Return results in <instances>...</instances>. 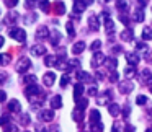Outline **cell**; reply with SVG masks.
<instances>
[{
    "label": "cell",
    "instance_id": "obj_46",
    "mask_svg": "<svg viewBox=\"0 0 152 132\" xmlns=\"http://www.w3.org/2000/svg\"><path fill=\"white\" fill-rule=\"evenodd\" d=\"M36 2H38V0H26V7L28 8H33L34 5H36Z\"/></svg>",
    "mask_w": 152,
    "mask_h": 132
},
{
    "label": "cell",
    "instance_id": "obj_49",
    "mask_svg": "<svg viewBox=\"0 0 152 132\" xmlns=\"http://www.w3.org/2000/svg\"><path fill=\"white\" fill-rule=\"evenodd\" d=\"M129 112H131V109H129V106H124V108H123V114H124V117L129 114Z\"/></svg>",
    "mask_w": 152,
    "mask_h": 132
},
{
    "label": "cell",
    "instance_id": "obj_47",
    "mask_svg": "<svg viewBox=\"0 0 152 132\" xmlns=\"http://www.w3.org/2000/svg\"><path fill=\"white\" fill-rule=\"evenodd\" d=\"M96 91H98V90H96V86H90V88H88V95H92V96H95Z\"/></svg>",
    "mask_w": 152,
    "mask_h": 132
},
{
    "label": "cell",
    "instance_id": "obj_33",
    "mask_svg": "<svg viewBox=\"0 0 152 132\" xmlns=\"http://www.w3.org/2000/svg\"><path fill=\"white\" fill-rule=\"evenodd\" d=\"M23 80L26 85H33V83H36V75H26Z\"/></svg>",
    "mask_w": 152,
    "mask_h": 132
},
{
    "label": "cell",
    "instance_id": "obj_29",
    "mask_svg": "<svg viewBox=\"0 0 152 132\" xmlns=\"http://www.w3.org/2000/svg\"><path fill=\"white\" fill-rule=\"evenodd\" d=\"M124 75L128 77V78H131V77H134V75H136V69H132V65L126 67V69H124Z\"/></svg>",
    "mask_w": 152,
    "mask_h": 132
},
{
    "label": "cell",
    "instance_id": "obj_12",
    "mask_svg": "<svg viewBox=\"0 0 152 132\" xmlns=\"http://www.w3.org/2000/svg\"><path fill=\"white\" fill-rule=\"evenodd\" d=\"M20 101L18 99H10V103H8V109H10L12 112H20Z\"/></svg>",
    "mask_w": 152,
    "mask_h": 132
},
{
    "label": "cell",
    "instance_id": "obj_37",
    "mask_svg": "<svg viewBox=\"0 0 152 132\" xmlns=\"http://www.w3.org/2000/svg\"><path fill=\"white\" fill-rule=\"evenodd\" d=\"M5 132H18V127L15 124H8L5 125Z\"/></svg>",
    "mask_w": 152,
    "mask_h": 132
},
{
    "label": "cell",
    "instance_id": "obj_6",
    "mask_svg": "<svg viewBox=\"0 0 152 132\" xmlns=\"http://www.w3.org/2000/svg\"><path fill=\"white\" fill-rule=\"evenodd\" d=\"M88 26H90V30H95V31L100 28V20L96 15H90L88 17Z\"/></svg>",
    "mask_w": 152,
    "mask_h": 132
},
{
    "label": "cell",
    "instance_id": "obj_50",
    "mask_svg": "<svg viewBox=\"0 0 152 132\" xmlns=\"http://www.w3.org/2000/svg\"><path fill=\"white\" fill-rule=\"evenodd\" d=\"M124 132H134V125H126V127H124Z\"/></svg>",
    "mask_w": 152,
    "mask_h": 132
},
{
    "label": "cell",
    "instance_id": "obj_55",
    "mask_svg": "<svg viewBox=\"0 0 152 132\" xmlns=\"http://www.w3.org/2000/svg\"><path fill=\"white\" fill-rule=\"evenodd\" d=\"M151 93H152V85H151Z\"/></svg>",
    "mask_w": 152,
    "mask_h": 132
},
{
    "label": "cell",
    "instance_id": "obj_4",
    "mask_svg": "<svg viewBox=\"0 0 152 132\" xmlns=\"http://www.w3.org/2000/svg\"><path fill=\"white\" fill-rule=\"evenodd\" d=\"M132 90H134V83L132 82H121V85H119V91H121L123 95H128Z\"/></svg>",
    "mask_w": 152,
    "mask_h": 132
},
{
    "label": "cell",
    "instance_id": "obj_8",
    "mask_svg": "<svg viewBox=\"0 0 152 132\" xmlns=\"http://www.w3.org/2000/svg\"><path fill=\"white\" fill-rule=\"evenodd\" d=\"M126 60H128L129 65H137L139 64V56L136 52H128L126 54Z\"/></svg>",
    "mask_w": 152,
    "mask_h": 132
},
{
    "label": "cell",
    "instance_id": "obj_54",
    "mask_svg": "<svg viewBox=\"0 0 152 132\" xmlns=\"http://www.w3.org/2000/svg\"><path fill=\"white\" fill-rule=\"evenodd\" d=\"M145 132H152V127H149V129H147V131H145Z\"/></svg>",
    "mask_w": 152,
    "mask_h": 132
},
{
    "label": "cell",
    "instance_id": "obj_16",
    "mask_svg": "<svg viewBox=\"0 0 152 132\" xmlns=\"http://www.w3.org/2000/svg\"><path fill=\"white\" fill-rule=\"evenodd\" d=\"M141 80H142V82H147L149 85H152V73L149 72L147 69L142 70V73H141Z\"/></svg>",
    "mask_w": 152,
    "mask_h": 132
},
{
    "label": "cell",
    "instance_id": "obj_2",
    "mask_svg": "<svg viewBox=\"0 0 152 132\" xmlns=\"http://www.w3.org/2000/svg\"><path fill=\"white\" fill-rule=\"evenodd\" d=\"M30 67H31V62H30L28 57H21V59L17 62V70L18 72H26Z\"/></svg>",
    "mask_w": 152,
    "mask_h": 132
},
{
    "label": "cell",
    "instance_id": "obj_31",
    "mask_svg": "<svg viewBox=\"0 0 152 132\" xmlns=\"http://www.w3.org/2000/svg\"><path fill=\"white\" fill-rule=\"evenodd\" d=\"M134 20L136 21H142V20H144V12H142V8H139V10L134 12Z\"/></svg>",
    "mask_w": 152,
    "mask_h": 132
},
{
    "label": "cell",
    "instance_id": "obj_35",
    "mask_svg": "<svg viewBox=\"0 0 152 132\" xmlns=\"http://www.w3.org/2000/svg\"><path fill=\"white\" fill-rule=\"evenodd\" d=\"M66 28H67V34H69V36H74V34H75V30H74L72 21H69V23L66 25Z\"/></svg>",
    "mask_w": 152,
    "mask_h": 132
},
{
    "label": "cell",
    "instance_id": "obj_5",
    "mask_svg": "<svg viewBox=\"0 0 152 132\" xmlns=\"http://www.w3.org/2000/svg\"><path fill=\"white\" fill-rule=\"evenodd\" d=\"M25 93H26L28 98H33L34 95H38V93H39V88H38L36 83H33V85H28L26 88H25Z\"/></svg>",
    "mask_w": 152,
    "mask_h": 132
},
{
    "label": "cell",
    "instance_id": "obj_14",
    "mask_svg": "<svg viewBox=\"0 0 152 132\" xmlns=\"http://www.w3.org/2000/svg\"><path fill=\"white\" fill-rule=\"evenodd\" d=\"M51 106H53L54 109H57V108H62V98H61V95H56V96H53V99H51Z\"/></svg>",
    "mask_w": 152,
    "mask_h": 132
},
{
    "label": "cell",
    "instance_id": "obj_42",
    "mask_svg": "<svg viewBox=\"0 0 152 132\" xmlns=\"http://www.w3.org/2000/svg\"><path fill=\"white\" fill-rule=\"evenodd\" d=\"M67 82H69V75H62V78H61V86H67Z\"/></svg>",
    "mask_w": 152,
    "mask_h": 132
},
{
    "label": "cell",
    "instance_id": "obj_39",
    "mask_svg": "<svg viewBox=\"0 0 152 132\" xmlns=\"http://www.w3.org/2000/svg\"><path fill=\"white\" fill-rule=\"evenodd\" d=\"M8 122H10L8 116H0V125H8Z\"/></svg>",
    "mask_w": 152,
    "mask_h": 132
},
{
    "label": "cell",
    "instance_id": "obj_22",
    "mask_svg": "<svg viewBox=\"0 0 152 132\" xmlns=\"http://www.w3.org/2000/svg\"><path fill=\"white\" fill-rule=\"evenodd\" d=\"M77 78H79V80H85V82H92V80H93L88 73L82 72V70H79V72H77Z\"/></svg>",
    "mask_w": 152,
    "mask_h": 132
},
{
    "label": "cell",
    "instance_id": "obj_26",
    "mask_svg": "<svg viewBox=\"0 0 152 132\" xmlns=\"http://www.w3.org/2000/svg\"><path fill=\"white\" fill-rule=\"evenodd\" d=\"M54 8H56L57 15H62L64 12H66V5H64V2H57V4L54 5Z\"/></svg>",
    "mask_w": 152,
    "mask_h": 132
},
{
    "label": "cell",
    "instance_id": "obj_45",
    "mask_svg": "<svg viewBox=\"0 0 152 132\" xmlns=\"http://www.w3.org/2000/svg\"><path fill=\"white\" fill-rule=\"evenodd\" d=\"M119 20H121V21H123V23H124V25H126V26H128V25H129V18H128V17H126V15H119Z\"/></svg>",
    "mask_w": 152,
    "mask_h": 132
},
{
    "label": "cell",
    "instance_id": "obj_20",
    "mask_svg": "<svg viewBox=\"0 0 152 132\" xmlns=\"http://www.w3.org/2000/svg\"><path fill=\"white\" fill-rule=\"evenodd\" d=\"M85 7L87 5L83 4L82 0H80V2H75V4H74V13H82V12L85 10Z\"/></svg>",
    "mask_w": 152,
    "mask_h": 132
},
{
    "label": "cell",
    "instance_id": "obj_19",
    "mask_svg": "<svg viewBox=\"0 0 152 132\" xmlns=\"http://www.w3.org/2000/svg\"><path fill=\"white\" fill-rule=\"evenodd\" d=\"M90 121H92V124H95V122H102L100 121V111L98 109H92V111H90Z\"/></svg>",
    "mask_w": 152,
    "mask_h": 132
},
{
    "label": "cell",
    "instance_id": "obj_43",
    "mask_svg": "<svg viewBox=\"0 0 152 132\" xmlns=\"http://www.w3.org/2000/svg\"><path fill=\"white\" fill-rule=\"evenodd\" d=\"M21 124H23V125L30 124V116H28V114H23V116H21Z\"/></svg>",
    "mask_w": 152,
    "mask_h": 132
},
{
    "label": "cell",
    "instance_id": "obj_30",
    "mask_svg": "<svg viewBox=\"0 0 152 132\" xmlns=\"http://www.w3.org/2000/svg\"><path fill=\"white\" fill-rule=\"evenodd\" d=\"M72 117H74V121H82L83 111H80V109H75V111L72 112Z\"/></svg>",
    "mask_w": 152,
    "mask_h": 132
},
{
    "label": "cell",
    "instance_id": "obj_32",
    "mask_svg": "<svg viewBox=\"0 0 152 132\" xmlns=\"http://www.w3.org/2000/svg\"><path fill=\"white\" fill-rule=\"evenodd\" d=\"M39 8L48 13V12H49V8H51L49 7V2H48V0H41V2H39Z\"/></svg>",
    "mask_w": 152,
    "mask_h": 132
},
{
    "label": "cell",
    "instance_id": "obj_27",
    "mask_svg": "<svg viewBox=\"0 0 152 132\" xmlns=\"http://www.w3.org/2000/svg\"><path fill=\"white\" fill-rule=\"evenodd\" d=\"M36 20H38V15H34V13H30V15H26V18H23V21H25L26 25L34 23Z\"/></svg>",
    "mask_w": 152,
    "mask_h": 132
},
{
    "label": "cell",
    "instance_id": "obj_28",
    "mask_svg": "<svg viewBox=\"0 0 152 132\" xmlns=\"http://www.w3.org/2000/svg\"><path fill=\"white\" fill-rule=\"evenodd\" d=\"M116 7H118L121 12H126V10H128V0H118Z\"/></svg>",
    "mask_w": 152,
    "mask_h": 132
},
{
    "label": "cell",
    "instance_id": "obj_38",
    "mask_svg": "<svg viewBox=\"0 0 152 132\" xmlns=\"http://www.w3.org/2000/svg\"><path fill=\"white\" fill-rule=\"evenodd\" d=\"M100 47H102V41L96 39V41H93V44L90 46V49H92V51H98Z\"/></svg>",
    "mask_w": 152,
    "mask_h": 132
},
{
    "label": "cell",
    "instance_id": "obj_11",
    "mask_svg": "<svg viewBox=\"0 0 152 132\" xmlns=\"http://www.w3.org/2000/svg\"><path fill=\"white\" fill-rule=\"evenodd\" d=\"M53 117H54V112L49 111V109H44V111L39 112V119H41V121H53Z\"/></svg>",
    "mask_w": 152,
    "mask_h": 132
},
{
    "label": "cell",
    "instance_id": "obj_41",
    "mask_svg": "<svg viewBox=\"0 0 152 132\" xmlns=\"http://www.w3.org/2000/svg\"><path fill=\"white\" fill-rule=\"evenodd\" d=\"M136 103H137V104H144V103H147V98H145L144 95H141V96L136 98Z\"/></svg>",
    "mask_w": 152,
    "mask_h": 132
},
{
    "label": "cell",
    "instance_id": "obj_44",
    "mask_svg": "<svg viewBox=\"0 0 152 132\" xmlns=\"http://www.w3.org/2000/svg\"><path fill=\"white\" fill-rule=\"evenodd\" d=\"M5 4H7V7H15L18 4V0H5Z\"/></svg>",
    "mask_w": 152,
    "mask_h": 132
},
{
    "label": "cell",
    "instance_id": "obj_48",
    "mask_svg": "<svg viewBox=\"0 0 152 132\" xmlns=\"http://www.w3.org/2000/svg\"><path fill=\"white\" fill-rule=\"evenodd\" d=\"M5 99H7V93L0 90V103H2V101H5Z\"/></svg>",
    "mask_w": 152,
    "mask_h": 132
},
{
    "label": "cell",
    "instance_id": "obj_13",
    "mask_svg": "<svg viewBox=\"0 0 152 132\" xmlns=\"http://www.w3.org/2000/svg\"><path fill=\"white\" fill-rule=\"evenodd\" d=\"M82 93H83V85H82V83H77V85L74 86V98H75V101H79V99H80Z\"/></svg>",
    "mask_w": 152,
    "mask_h": 132
},
{
    "label": "cell",
    "instance_id": "obj_24",
    "mask_svg": "<svg viewBox=\"0 0 152 132\" xmlns=\"http://www.w3.org/2000/svg\"><path fill=\"white\" fill-rule=\"evenodd\" d=\"M132 38H134V34H132L131 30H124L121 33V39H124V41H131Z\"/></svg>",
    "mask_w": 152,
    "mask_h": 132
},
{
    "label": "cell",
    "instance_id": "obj_10",
    "mask_svg": "<svg viewBox=\"0 0 152 132\" xmlns=\"http://www.w3.org/2000/svg\"><path fill=\"white\" fill-rule=\"evenodd\" d=\"M46 52V49H44V46L43 44H36V46H33L31 47V56H43V54Z\"/></svg>",
    "mask_w": 152,
    "mask_h": 132
},
{
    "label": "cell",
    "instance_id": "obj_9",
    "mask_svg": "<svg viewBox=\"0 0 152 132\" xmlns=\"http://www.w3.org/2000/svg\"><path fill=\"white\" fill-rule=\"evenodd\" d=\"M54 80H56V75H54V72H48V73H44L43 82H44V85H46V86H51V85L54 83Z\"/></svg>",
    "mask_w": 152,
    "mask_h": 132
},
{
    "label": "cell",
    "instance_id": "obj_18",
    "mask_svg": "<svg viewBox=\"0 0 152 132\" xmlns=\"http://www.w3.org/2000/svg\"><path fill=\"white\" fill-rule=\"evenodd\" d=\"M49 34H51V31L48 30L46 26H41L39 30L36 31V38H38V39H41V38H46V36H49Z\"/></svg>",
    "mask_w": 152,
    "mask_h": 132
},
{
    "label": "cell",
    "instance_id": "obj_52",
    "mask_svg": "<svg viewBox=\"0 0 152 132\" xmlns=\"http://www.w3.org/2000/svg\"><path fill=\"white\" fill-rule=\"evenodd\" d=\"M2 47H4V38L0 36V49H2Z\"/></svg>",
    "mask_w": 152,
    "mask_h": 132
},
{
    "label": "cell",
    "instance_id": "obj_51",
    "mask_svg": "<svg viewBox=\"0 0 152 132\" xmlns=\"http://www.w3.org/2000/svg\"><path fill=\"white\" fill-rule=\"evenodd\" d=\"M82 2H83V4H85V5H90V4H92V2H93V0H82Z\"/></svg>",
    "mask_w": 152,
    "mask_h": 132
},
{
    "label": "cell",
    "instance_id": "obj_40",
    "mask_svg": "<svg viewBox=\"0 0 152 132\" xmlns=\"http://www.w3.org/2000/svg\"><path fill=\"white\" fill-rule=\"evenodd\" d=\"M116 64H118V62H116V59H110V60H108V62H106V65H108V67H110V70H115V67H116Z\"/></svg>",
    "mask_w": 152,
    "mask_h": 132
},
{
    "label": "cell",
    "instance_id": "obj_17",
    "mask_svg": "<svg viewBox=\"0 0 152 132\" xmlns=\"http://www.w3.org/2000/svg\"><path fill=\"white\" fill-rule=\"evenodd\" d=\"M51 41H53V46H57L61 41V33L57 30H53L51 31Z\"/></svg>",
    "mask_w": 152,
    "mask_h": 132
},
{
    "label": "cell",
    "instance_id": "obj_15",
    "mask_svg": "<svg viewBox=\"0 0 152 132\" xmlns=\"http://www.w3.org/2000/svg\"><path fill=\"white\" fill-rule=\"evenodd\" d=\"M83 49H85V43H83V41H79V43H75L72 46V54H80Z\"/></svg>",
    "mask_w": 152,
    "mask_h": 132
},
{
    "label": "cell",
    "instance_id": "obj_7",
    "mask_svg": "<svg viewBox=\"0 0 152 132\" xmlns=\"http://www.w3.org/2000/svg\"><path fill=\"white\" fill-rule=\"evenodd\" d=\"M103 62H105V54L96 52L95 56H93V59H92V65L93 67H98V65H102Z\"/></svg>",
    "mask_w": 152,
    "mask_h": 132
},
{
    "label": "cell",
    "instance_id": "obj_21",
    "mask_svg": "<svg viewBox=\"0 0 152 132\" xmlns=\"http://www.w3.org/2000/svg\"><path fill=\"white\" fill-rule=\"evenodd\" d=\"M108 112H110L111 116H118L119 112H121V108H119L118 104H110V106H108Z\"/></svg>",
    "mask_w": 152,
    "mask_h": 132
},
{
    "label": "cell",
    "instance_id": "obj_3",
    "mask_svg": "<svg viewBox=\"0 0 152 132\" xmlns=\"http://www.w3.org/2000/svg\"><path fill=\"white\" fill-rule=\"evenodd\" d=\"M103 17H105V28H106V33H110V34H113L115 33V25H113V20L108 17V13H103Z\"/></svg>",
    "mask_w": 152,
    "mask_h": 132
},
{
    "label": "cell",
    "instance_id": "obj_36",
    "mask_svg": "<svg viewBox=\"0 0 152 132\" xmlns=\"http://www.w3.org/2000/svg\"><path fill=\"white\" fill-rule=\"evenodd\" d=\"M18 20V15L17 13H8V17H7V23H15V21Z\"/></svg>",
    "mask_w": 152,
    "mask_h": 132
},
{
    "label": "cell",
    "instance_id": "obj_25",
    "mask_svg": "<svg viewBox=\"0 0 152 132\" xmlns=\"http://www.w3.org/2000/svg\"><path fill=\"white\" fill-rule=\"evenodd\" d=\"M10 54H0V65H7V64H10Z\"/></svg>",
    "mask_w": 152,
    "mask_h": 132
},
{
    "label": "cell",
    "instance_id": "obj_1",
    "mask_svg": "<svg viewBox=\"0 0 152 132\" xmlns=\"http://www.w3.org/2000/svg\"><path fill=\"white\" fill-rule=\"evenodd\" d=\"M8 34H10V38H13V39L20 41V43H23L25 39H26V33H25V30H21V28H10L8 30Z\"/></svg>",
    "mask_w": 152,
    "mask_h": 132
},
{
    "label": "cell",
    "instance_id": "obj_23",
    "mask_svg": "<svg viewBox=\"0 0 152 132\" xmlns=\"http://www.w3.org/2000/svg\"><path fill=\"white\" fill-rule=\"evenodd\" d=\"M44 64H46L48 67H51V65H57V57H56V56H48L46 59H44Z\"/></svg>",
    "mask_w": 152,
    "mask_h": 132
},
{
    "label": "cell",
    "instance_id": "obj_53",
    "mask_svg": "<svg viewBox=\"0 0 152 132\" xmlns=\"http://www.w3.org/2000/svg\"><path fill=\"white\" fill-rule=\"evenodd\" d=\"M111 132H118V124L113 125V131H111Z\"/></svg>",
    "mask_w": 152,
    "mask_h": 132
},
{
    "label": "cell",
    "instance_id": "obj_34",
    "mask_svg": "<svg viewBox=\"0 0 152 132\" xmlns=\"http://www.w3.org/2000/svg\"><path fill=\"white\" fill-rule=\"evenodd\" d=\"M152 38V30L151 28H144V31H142V39H151Z\"/></svg>",
    "mask_w": 152,
    "mask_h": 132
}]
</instances>
